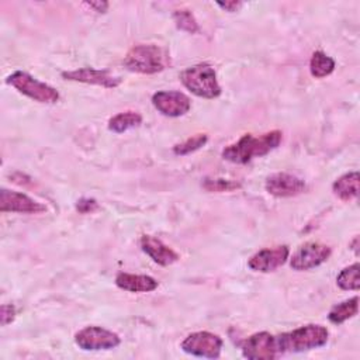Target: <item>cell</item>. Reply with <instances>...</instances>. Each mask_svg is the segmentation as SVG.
<instances>
[{
    "label": "cell",
    "mask_w": 360,
    "mask_h": 360,
    "mask_svg": "<svg viewBox=\"0 0 360 360\" xmlns=\"http://www.w3.org/2000/svg\"><path fill=\"white\" fill-rule=\"evenodd\" d=\"M283 139L281 131H270L260 136H253L250 134L243 135L238 142L225 146L222 150V158L232 163H248L253 158L264 156L270 150L276 149Z\"/></svg>",
    "instance_id": "6da1fadb"
},
{
    "label": "cell",
    "mask_w": 360,
    "mask_h": 360,
    "mask_svg": "<svg viewBox=\"0 0 360 360\" xmlns=\"http://www.w3.org/2000/svg\"><path fill=\"white\" fill-rule=\"evenodd\" d=\"M328 336L329 332L325 326L309 323L276 336L277 350L278 353H297L316 349L328 342Z\"/></svg>",
    "instance_id": "7a4b0ae2"
},
{
    "label": "cell",
    "mask_w": 360,
    "mask_h": 360,
    "mask_svg": "<svg viewBox=\"0 0 360 360\" xmlns=\"http://www.w3.org/2000/svg\"><path fill=\"white\" fill-rule=\"evenodd\" d=\"M169 58L166 52L158 45H135L132 46L127 56L124 58V65L128 70L143 73V75H153L162 72L167 66Z\"/></svg>",
    "instance_id": "3957f363"
},
{
    "label": "cell",
    "mask_w": 360,
    "mask_h": 360,
    "mask_svg": "<svg viewBox=\"0 0 360 360\" xmlns=\"http://www.w3.org/2000/svg\"><path fill=\"white\" fill-rule=\"evenodd\" d=\"M180 80L183 86L193 94L202 98H215L221 94L215 70L208 63H198L181 72Z\"/></svg>",
    "instance_id": "277c9868"
},
{
    "label": "cell",
    "mask_w": 360,
    "mask_h": 360,
    "mask_svg": "<svg viewBox=\"0 0 360 360\" xmlns=\"http://www.w3.org/2000/svg\"><path fill=\"white\" fill-rule=\"evenodd\" d=\"M7 83L17 89L20 93L38 103L53 104L59 100V93L56 91V89L34 79L31 75L21 70H15L14 73H11L7 77Z\"/></svg>",
    "instance_id": "5b68a950"
},
{
    "label": "cell",
    "mask_w": 360,
    "mask_h": 360,
    "mask_svg": "<svg viewBox=\"0 0 360 360\" xmlns=\"http://www.w3.org/2000/svg\"><path fill=\"white\" fill-rule=\"evenodd\" d=\"M222 339L211 332L200 330L190 333L183 342L181 349L193 356L197 357H207V359H217L221 354L222 349Z\"/></svg>",
    "instance_id": "8992f818"
},
{
    "label": "cell",
    "mask_w": 360,
    "mask_h": 360,
    "mask_svg": "<svg viewBox=\"0 0 360 360\" xmlns=\"http://www.w3.org/2000/svg\"><path fill=\"white\" fill-rule=\"evenodd\" d=\"M76 345L83 350H108L120 345V336L100 326H86L75 336Z\"/></svg>",
    "instance_id": "52a82bcc"
},
{
    "label": "cell",
    "mask_w": 360,
    "mask_h": 360,
    "mask_svg": "<svg viewBox=\"0 0 360 360\" xmlns=\"http://www.w3.org/2000/svg\"><path fill=\"white\" fill-rule=\"evenodd\" d=\"M332 250L329 246L319 242H307L297 249L290 260V266L294 270L302 271L314 269L323 262H326L330 256Z\"/></svg>",
    "instance_id": "ba28073f"
},
{
    "label": "cell",
    "mask_w": 360,
    "mask_h": 360,
    "mask_svg": "<svg viewBox=\"0 0 360 360\" xmlns=\"http://www.w3.org/2000/svg\"><path fill=\"white\" fill-rule=\"evenodd\" d=\"M242 354L249 360H271L278 354L276 336L269 332H257L242 343Z\"/></svg>",
    "instance_id": "9c48e42d"
},
{
    "label": "cell",
    "mask_w": 360,
    "mask_h": 360,
    "mask_svg": "<svg viewBox=\"0 0 360 360\" xmlns=\"http://www.w3.org/2000/svg\"><path fill=\"white\" fill-rule=\"evenodd\" d=\"M152 104L166 117H180L191 107L190 98L184 93L174 90H162L155 93L152 96Z\"/></svg>",
    "instance_id": "30bf717a"
},
{
    "label": "cell",
    "mask_w": 360,
    "mask_h": 360,
    "mask_svg": "<svg viewBox=\"0 0 360 360\" xmlns=\"http://www.w3.org/2000/svg\"><path fill=\"white\" fill-rule=\"evenodd\" d=\"M288 255L290 249L285 245L262 249L248 260V266L255 271L270 273L283 266L287 262Z\"/></svg>",
    "instance_id": "8fae6325"
},
{
    "label": "cell",
    "mask_w": 360,
    "mask_h": 360,
    "mask_svg": "<svg viewBox=\"0 0 360 360\" xmlns=\"http://www.w3.org/2000/svg\"><path fill=\"white\" fill-rule=\"evenodd\" d=\"M0 211L1 212H20V214H38V212L46 211V208H45V205L32 200L27 194L1 188Z\"/></svg>",
    "instance_id": "7c38bea8"
},
{
    "label": "cell",
    "mask_w": 360,
    "mask_h": 360,
    "mask_svg": "<svg viewBox=\"0 0 360 360\" xmlns=\"http://www.w3.org/2000/svg\"><path fill=\"white\" fill-rule=\"evenodd\" d=\"M266 190L276 197H294L305 190V181L290 173H274L267 177Z\"/></svg>",
    "instance_id": "4fadbf2b"
},
{
    "label": "cell",
    "mask_w": 360,
    "mask_h": 360,
    "mask_svg": "<svg viewBox=\"0 0 360 360\" xmlns=\"http://www.w3.org/2000/svg\"><path fill=\"white\" fill-rule=\"evenodd\" d=\"M62 77L66 80L97 84V86H103L107 89H114L121 83V79L117 76H112L108 70H98V69H93V68H80L76 70L63 72Z\"/></svg>",
    "instance_id": "5bb4252c"
},
{
    "label": "cell",
    "mask_w": 360,
    "mask_h": 360,
    "mask_svg": "<svg viewBox=\"0 0 360 360\" xmlns=\"http://www.w3.org/2000/svg\"><path fill=\"white\" fill-rule=\"evenodd\" d=\"M141 248L158 264L169 266L179 260V255L158 238L143 235L141 238Z\"/></svg>",
    "instance_id": "9a60e30c"
},
{
    "label": "cell",
    "mask_w": 360,
    "mask_h": 360,
    "mask_svg": "<svg viewBox=\"0 0 360 360\" xmlns=\"http://www.w3.org/2000/svg\"><path fill=\"white\" fill-rule=\"evenodd\" d=\"M115 284L125 291L129 292H149L158 288V281L145 274H131V273H120L115 277Z\"/></svg>",
    "instance_id": "2e32d148"
},
{
    "label": "cell",
    "mask_w": 360,
    "mask_h": 360,
    "mask_svg": "<svg viewBox=\"0 0 360 360\" xmlns=\"http://www.w3.org/2000/svg\"><path fill=\"white\" fill-rule=\"evenodd\" d=\"M335 195L343 201L354 200L359 194V173L350 172L340 176L332 186Z\"/></svg>",
    "instance_id": "e0dca14e"
},
{
    "label": "cell",
    "mask_w": 360,
    "mask_h": 360,
    "mask_svg": "<svg viewBox=\"0 0 360 360\" xmlns=\"http://www.w3.org/2000/svg\"><path fill=\"white\" fill-rule=\"evenodd\" d=\"M359 311V297H353L350 300H346L340 304H336L332 307V309L328 314V318L332 323L339 325L343 323L345 321L353 318Z\"/></svg>",
    "instance_id": "ac0fdd59"
},
{
    "label": "cell",
    "mask_w": 360,
    "mask_h": 360,
    "mask_svg": "<svg viewBox=\"0 0 360 360\" xmlns=\"http://www.w3.org/2000/svg\"><path fill=\"white\" fill-rule=\"evenodd\" d=\"M333 69H335V60L330 56H328L321 51H316L312 53V58L309 60V70L314 77L316 79L325 77L330 75Z\"/></svg>",
    "instance_id": "d6986e66"
},
{
    "label": "cell",
    "mask_w": 360,
    "mask_h": 360,
    "mask_svg": "<svg viewBox=\"0 0 360 360\" xmlns=\"http://www.w3.org/2000/svg\"><path fill=\"white\" fill-rule=\"evenodd\" d=\"M142 122V117L141 114L135 112V111H125V112H120L117 115H114L112 118H110L108 121V128L114 132H124L129 128L138 127Z\"/></svg>",
    "instance_id": "ffe728a7"
},
{
    "label": "cell",
    "mask_w": 360,
    "mask_h": 360,
    "mask_svg": "<svg viewBox=\"0 0 360 360\" xmlns=\"http://www.w3.org/2000/svg\"><path fill=\"white\" fill-rule=\"evenodd\" d=\"M359 273H360V266L359 263H354L346 269H343L338 277H336V284L342 288V290H353L357 291L360 288V278H359Z\"/></svg>",
    "instance_id": "44dd1931"
},
{
    "label": "cell",
    "mask_w": 360,
    "mask_h": 360,
    "mask_svg": "<svg viewBox=\"0 0 360 360\" xmlns=\"http://www.w3.org/2000/svg\"><path fill=\"white\" fill-rule=\"evenodd\" d=\"M173 18H174V22H176L177 28H180L183 31H187L190 34H194V32L200 31L194 15L188 10H176L173 13Z\"/></svg>",
    "instance_id": "7402d4cb"
},
{
    "label": "cell",
    "mask_w": 360,
    "mask_h": 360,
    "mask_svg": "<svg viewBox=\"0 0 360 360\" xmlns=\"http://www.w3.org/2000/svg\"><path fill=\"white\" fill-rule=\"evenodd\" d=\"M207 141H208V136L205 134H197V135L188 138L187 141L176 145L173 148V152L176 155H187V153H191V152L200 149L201 146H204L207 143Z\"/></svg>",
    "instance_id": "603a6c76"
},
{
    "label": "cell",
    "mask_w": 360,
    "mask_h": 360,
    "mask_svg": "<svg viewBox=\"0 0 360 360\" xmlns=\"http://www.w3.org/2000/svg\"><path fill=\"white\" fill-rule=\"evenodd\" d=\"M202 187L207 191H232L239 188L240 184L231 180H224V179H205L202 183Z\"/></svg>",
    "instance_id": "cb8c5ba5"
},
{
    "label": "cell",
    "mask_w": 360,
    "mask_h": 360,
    "mask_svg": "<svg viewBox=\"0 0 360 360\" xmlns=\"http://www.w3.org/2000/svg\"><path fill=\"white\" fill-rule=\"evenodd\" d=\"M97 201L93 200V198H82L77 201L76 204V210L80 212V214H90L93 211L97 210Z\"/></svg>",
    "instance_id": "d4e9b609"
},
{
    "label": "cell",
    "mask_w": 360,
    "mask_h": 360,
    "mask_svg": "<svg viewBox=\"0 0 360 360\" xmlns=\"http://www.w3.org/2000/svg\"><path fill=\"white\" fill-rule=\"evenodd\" d=\"M15 316V308L14 305H1V325L6 326L7 323H10Z\"/></svg>",
    "instance_id": "484cf974"
},
{
    "label": "cell",
    "mask_w": 360,
    "mask_h": 360,
    "mask_svg": "<svg viewBox=\"0 0 360 360\" xmlns=\"http://www.w3.org/2000/svg\"><path fill=\"white\" fill-rule=\"evenodd\" d=\"M218 6L226 11H236L242 7V3L240 1H225V3L218 1Z\"/></svg>",
    "instance_id": "4316f807"
},
{
    "label": "cell",
    "mask_w": 360,
    "mask_h": 360,
    "mask_svg": "<svg viewBox=\"0 0 360 360\" xmlns=\"http://www.w3.org/2000/svg\"><path fill=\"white\" fill-rule=\"evenodd\" d=\"M89 7H91V8H94L96 11H98V13H104L105 10H107V7H108V3L107 1H87L86 3Z\"/></svg>",
    "instance_id": "83f0119b"
}]
</instances>
